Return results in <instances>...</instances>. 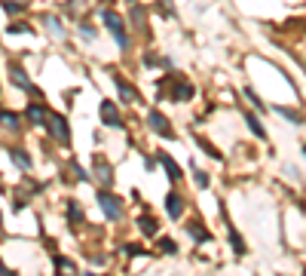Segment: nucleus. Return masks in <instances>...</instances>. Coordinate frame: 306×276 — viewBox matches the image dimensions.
Masks as SVG:
<instances>
[{
  "instance_id": "obj_1",
  "label": "nucleus",
  "mask_w": 306,
  "mask_h": 276,
  "mask_svg": "<svg viewBox=\"0 0 306 276\" xmlns=\"http://www.w3.org/2000/svg\"><path fill=\"white\" fill-rule=\"evenodd\" d=\"M101 19H104V25H107V31L113 34V40H117V46H129V34H126V25H123V19L117 16V13H110V10H104L101 13Z\"/></svg>"
},
{
  "instance_id": "obj_36",
  "label": "nucleus",
  "mask_w": 306,
  "mask_h": 276,
  "mask_svg": "<svg viewBox=\"0 0 306 276\" xmlns=\"http://www.w3.org/2000/svg\"><path fill=\"white\" fill-rule=\"evenodd\" d=\"M303 153H306V144H303Z\"/></svg>"
},
{
  "instance_id": "obj_2",
  "label": "nucleus",
  "mask_w": 306,
  "mask_h": 276,
  "mask_svg": "<svg viewBox=\"0 0 306 276\" xmlns=\"http://www.w3.org/2000/svg\"><path fill=\"white\" fill-rule=\"evenodd\" d=\"M98 206H101V212H104L110 221H120V218H123V203H120L113 193H107V190L98 193Z\"/></svg>"
},
{
  "instance_id": "obj_34",
  "label": "nucleus",
  "mask_w": 306,
  "mask_h": 276,
  "mask_svg": "<svg viewBox=\"0 0 306 276\" xmlns=\"http://www.w3.org/2000/svg\"><path fill=\"white\" fill-rule=\"evenodd\" d=\"M160 4H163V7H166V13H169V7H172V0H160Z\"/></svg>"
},
{
  "instance_id": "obj_30",
  "label": "nucleus",
  "mask_w": 306,
  "mask_h": 276,
  "mask_svg": "<svg viewBox=\"0 0 306 276\" xmlns=\"http://www.w3.org/2000/svg\"><path fill=\"white\" fill-rule=\"evenodd\" d=\"M70 169H73V175H76V178H80V181H86V178H89V175H86V169H83L80 163H73Z\"/></svg>"
},
{
  "instance_id": "obj_35",
  "label": "nucleus",
  "mask_w": 306,
  "mask_h": 276,
  "mask_svg": "<svg viewBox=\"0 0 306 276\" xmlns=\"http://www.w3.org/2000/svg\"><path fill=\"white\" fill-rule=\"evenodd\" d=\"M0 273H7V264H4V261H0Z\"/></svg>"
},
{
  "instance_id": "obj_5",
  "label": "nucleus",
  "mask_w": 306,
  "mask_h": 276,
  "mask_svg": "<svg viewBox=\"0 0 306 276\" xmlns=\"http://www.w3.org/2000/svg\"><path fill=\"white\" fill-rule=\"evenodd\" d=\"M101 120H104V126H110V129H123V120H120L117 104H113V101H101Z\"/></svg>"
},
{
  "instance_id": "obj_28",
  "label": "nucleus",
  "mask_w": 306,
  "mask_h": 276,
  "mask_svg": "<svg viewBox=\"0 0 306 276\" xmlns=\"http://www.w3.org/2000/svg\"><path fill=\"white\" fill-rule=\"evenodd\" d=\"M245 95H248V98H251V104H254V107H257V111H263V101H260V98H257V92H254V89H245Z\"/></svg>"
},
{
  "instance_id": "obj_27",
  "label": "nucleus",
  "mask_w": 306,
  "mask_h": 276,
  "mask_svg": "<svg viewBox=\"0 0 306 276\" xmlns=\"http://www.w3.org/2000/svg\"><path fill=\"white\" fill-rule=\"evenodd\" d=\"M25 31H31V25H25V22H16V25H10V34H25Z\"/></svg>"
},
{
  "instance_id": "obj_25",
  "label": "nucleus",
  "mask_w": 306,
  "mask_h": 276,
  "mask_svg": "<svg viewBox=\"0 0 306 276\" xmlns=\"http://www.w3.org/2000/svg\"><path fill=\"white\" fill-rule=\"evenodd\" d=\"M160 249H163L166 255H175V252H178V246H175L172 240H160Z\"/></svg>"
},
{
  "instance_id": "obj_19",
  "label": "nucleus",
  "mask_w": 306,
  "mask_h": 276,
  "mask_svg": "<svg viewBox=\"0 0 306 276\" xmlns=\"http://www.w3.org/2000/svg\"><path fill=\"white\" fill-rule=\"evenodd\" d=\"M0 123H4L7 129H19V117L10 114V111H0Z\"/></svg>"
},
{
  "instance_id": "obj_14",
  "label": "nucleus",
  "mask_w": 306,
  "mask_h": 276,
  "mask_svg": "<svg viewBox=\"0 0 306 276\" xmlns=\"http://www.w3.org/2000/svg\"><path fill=\"white\" fill-rule=\"evenodd\" d=\"M95 172H98V178H101L104 184H110V181H113V169H107V163H104V160H95Z\"/></svg>"
},
{
  "instance_id": "obj_23",
  "label": "nucleus",
  "mask_w": 306,
  "mask_h": 276,
  "mask_svg": "<svg viewBox=\"0 0 306 276\" xmlns=\"http://www.w3.org/2000/svg\"><path fill=\"white\" fill-rule=\"evenodd\" d=\"M276 114H282V117H288L291 123H303V117L300 114H294V111H288V107H276Z\"/></svg>"
},
{
  "instance_id": "obj_6",
  "label": "nucleus",
  "mask_w": 306,
  "mask_h": 276,
  "mask_svg": "<svg viewBox=\"0 0 306 276\" xmlns=\"http://www.w3.org/2000/svg\"><path fill=\"white\" fill-rule=\"evenodd\" d=\"M10 80H13L19 89H25V92H34V86H31V80H28V74H25L19 65H10Z\"/></svg>"
},
{
  "instance_id": "obj_26",
  "label": "nucleus",
  "mask_w": 306,
  "mask_h": 276,
  "mask_svg": "<svg viewBox=\"0 0 306 276\" xmlns=\"http://www.w3.org/2000/svg\"><path fill=\"white\" fill-rule=\"evenodd\" d=\"M4 10H7L10 16H16V13H22L25 7H22V4H16V0H10V4H4Z\"/></svg>"
},
{
  "instance_id": "obj_12",
  "label": "nucleus",
  "mask_w": 306,
  "mask_h": 276,
  "mask_svg": "<svg viewBox=\"0 0 306 276\" xmlns=\"http://www.w3.org/2000/svg\"><path fill=\"white\" fill-rule=\"evenodd\" d=\"M190 95H193V86H190V83H184V80H178V83H175L172 98H175V101H184V98H190Z\"/></svg>"
},
{
  "instance_id": "obj_11",
  "label": "nucleus",
  "mask_w": 306,
  "mask_h": 276,
  "mask_svg": "<svg viewBox=\"0 0 306 276\" xmlns=\"http://www.w3.org/2000/svg\"><path fill=\"white\" fill-rule=\"evenodd\" d=\"M10 156H13V163H16L19 169H31V156H28L22 147H13V150H10Z\"/></svg>"
},
{
  "instance_id": "obj_4",
  "label": "nucleus",
  "mask_w": 306,
  "mask_h": 276,
  "mask_svg": "<svg viewBox=\"0 0 306 276\" xmlns=\"http://www.w3.org/2000/svg\"><path fill=\"white\" fill-rule=\"evenodd\" d=\"M147 123H150V129H153V132H160L163 138H172V135H175V132H172V126H169V120H166V117H163L160 111H150V114H147Z\"/></svg>"
},
{
  "instance_id": "obj_18",
  "label": "nucleus",
  "mask_w": 306,
  "mask_h": 276,
  "mask_svg": "<svg viewBox=\"0 0 306 276\" xmlns=\"http://www.w3.org/2000/svg\"><path fill=\"white\" fill-rule=\"evenodd\" d=\"M230 246L236 249V255H245V243H242V236H239L233 227H230Z\"/></svg>"
},
{
  "instance_id": "obj_7",
  "label": "nucleus",
  "mask_w": 306,
  "mask_h": 276,
  "mask_svg": "<svg viewBox=\"0 0 306 276\" xmlns=\"http://www.w3.org/2000/svg\"><path fill=\"white\" fill-rule=\"evenodd\" d=\"M166 212H169L172 218H181V215H184V196H181V193L172 190V193L166 196Z\"/></svg>"
},
{
  "instance_id": "obj_31",
  "label": "nucleus",
  "mask_w": 306,
  "mask_h": 276,
  "mask_svg": "<svg viewBox=\"0 0 306 276\" xmlns=\"http://www.w3.org/2000/svg\"><path fill=\"white\" fill-rule=\"evenodd\" d=\"M80 37H83V40H92V37H95V28L83 25V28H80Z\"/></svg>"
},
{
  "instance_id": "obj_29",
  "label": "nucleus",
  "mask_w": 306,
  "mask_h": 276,
  "mask_svg": "<svg viewBox=\"0 0 306 276\" xmlns=\"http://www.w3.org/2000/svg\"><path fill=\"white\" fill-rule=\"evenodd\" d=\"M193 175H196V187H208V175H205V172H199V169H196Z\"/></svg>"
},
{
  "instance_id": "obj_9",
  "label": "nucleus",
  "mask_w": 306,
  "mask_h": 276,
  "mask_svg": "<svg viewBox=\"0 0 306 276\" xmlns=\"http://www.w3.org/2000/svg\"><path fill=\"white\" fill-rule=\"evenodd\" d=\"M160 163H163V169L169 172V178H172V181H181V178H184V172H181V166H178V163L172 160V156H169V153H160Z\"/></svg>"
},
{
  "instance_id": "obj_15",
  "label": "nucleus",
  "mask_w": 306,
  "mask_h": 276,
  "mask_svg": "<svg viewBox=\"0 0 306 276\" xmlns=\"http://www.w3.org/2000/svg\"><path fill=\"white\" fill-rule=\"evenodd\" d=\"M138 227H141V233H147V236H157V230H160V227H157V221H153L150 215H144V218L138 221Z\"/></svg>"
},
{
  "instance_id": "obj_33",
  "label": "nucleus",
  "mask_w": 306,
  "mask_h": 276,
  "mask_svg": "<svg viewBox=\"0 0 306 276\" xmlns=\"http://www.w3.org/2000/svg\"><path fill=\"white\" fill-rule=\"evenodd\" d=\"M126 252L129 255H144V249H138V246H126Z\"/></svg>"
},
{
  "instance_id": "obj_20",
  "label": "nucleus",
  "mask_w": 306,
  "mask_h": 276,
  "mask_svg": "<svg viewBox=\"0 0 306 276\" xmlns=\"http://www.w3.org/2000/svg\"><path fill=\"white\" fill-rule=\"evenodd\" d=\"M46 25H49V31H52V37H64V28H61V22H58L55 16H46Z\"/></svg>"
},
{
  "instance_id": "obj_17",
  "label": "nucleus",
  "mask_w": 306,
  "mask_h": 276,
  "mask_svg": "<svg viewBox=\"0 0 306 276\" xmlns=\"http://www.w3.org/2000/svg\"><path fill=\"white\" fill-rule=\"evenodd\" d=\"M187 233H190V236H193V240H196V243H205V240H208V230H202L199 224H187Z\"/></svg>"
},
{
  "instance_id": "obj_10",
  "label": "nucleus",
  "mask_w": 306,
  "mask_h": 276,
  "mask_svg": "<svg viewBox=\"0 0 306 276\" xmlns=\"http://www.w3.org/2000/svg\"><path fill=\"white\" fill-rule=\"evenodd\" d=\"M46 117H49V114H46L43 104H31V107H28V120H31L34 126H43V123H46Z\"/></svg>"
},
{
  "instance_id": "obj_8",
  "label": "nucleus",
  "mask_w": 306,
  "mask_h": 276,
  "mask_svg": "<svg viewBox=\"0 0 306 276\" xmlns=\"http://www.w3.org/2000/svg\"><path fill=\"white\" fill-rule=\"evenodd\" d=\"M113 83H117V89H120V95H123V101H138V92L126 83V77H120V74H113Z\"/></svg>"
},
{
  "instance_id": "obj_16",
  "label": "nucleus",
  "mask_w": 306,
  "mask_h": 276,
  "mask_svg": "<svg viewBox=\"0 0 306 276\" xmlns=\"http://www.w3.org/2000/svg\"><path fill=\"white\" fill-rule=\"evenodd\" d=\"M67 218H70V224L83 221V212H80V206H76V200H67Z\"/></svg>"
},
{
  "instance_id": "obj_22",
  "label": "nucleus",
  "mask_w": 306,
  "mask_h": 276,
  "mask_svg": "<svg viewBox=\"0 0 306 276\" xmlns=\"http://www.w3.org/2000/svg\"><path fill=\"white\" fill-rule=\"evenodd\" d=\"M52 264H55L58 270H67V273H73V270H76V267H73L67 258H61V255H55V258H52Z\"/></svg>"
},
{
  "instance_id": "obj_24",
  "label": "nucleus",
  "mask_w": 306,
  "mask_h": 276,
  "mask_svg": "<svg viewBox=\"0 0 306 276\" xmlns=\"http://www.w3.org/2000/svg\"><path fill=\"white\" fill-rule=\"evenodd\" d=\"M199 147H202L205 153H211V156H214V160H220V150H214V147H211V144H208L205 138H199Z\"/></svg>"
},
{
  "instance_id": "obj_32",
  "label": "nucleus",
  "mask_w": 306,
  "mask_h": 276,
  "mask_svg": "<svg viewBox=\"0 0 306 276\" xmlns=\"http://www.w3.org/2000/svg\"><path fill=\"white\" fill-rule=\"evenodd\" d=\"M144 65H150V68H153V65H160V59H157V56H144Z\"/></svg>"
},
{
  "instance_id": "obj_3",
  "label": "nucleus",
  "mask_w": 306,
  "mask_h": 276,
  "mask_svg": "<svg viewBox=\"0 0 306 276\" xmlns=\"http://www.w3.org/2000/svg\"><path fill=\"white\" fill-rule=\"evenodd\" d=\"M46 123H49L52 138H58L61 144H70V126H67V120H64L61 114H49V117H46Z\"/></svg>"
},
{
  "instance_id": "obj_21",
  "label": "nucleus",
  "mask_w": 306,
  "mask_h": 276,
  "mask_svg": "<svg viewBox=\"0 0 306 276\" xmlns=\"http://www.w3.org/2000/svg\"><path fill=\"white\" fill-rule=\"evenodd\" d=\"M132 22H135L138 28H144V7H141V4L132 7Z\"/></svg>"
},
{
  "instance_id": "obj_13",
  "label": "nucleus",
  "mask_w": 306,
  "mask_h": 276,
  "mask_svg": "<svg viewBox=\"0 0 306 276\" xmlns=\"http://www.w3.org/2000/svg\"><path fill=\"white\" fill-rule=\"evenodd\" d=\"M245 123H248V129H251V132H254L257 138H266V129L260 126V120H257L254 114H245Z\"/></svg>"
}]
</instances>
